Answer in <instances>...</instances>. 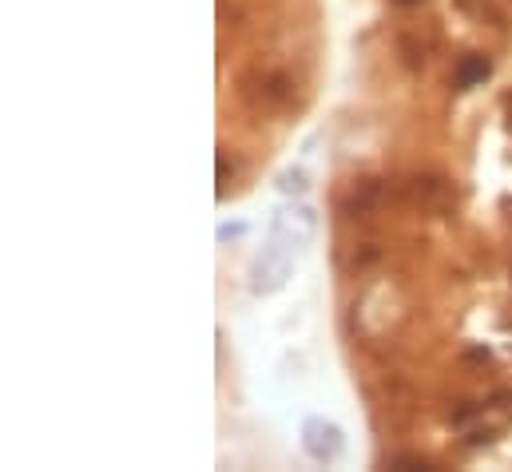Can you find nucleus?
Here are the masks:
<instances>
[{
	"mask_svg": "<svg viewBox=\"0 0 512 472\" xmlns=\"http://www.w3.org/2000/svg\"><path fill=\"white\" fill-rule=\"evenodd\" d=\"M239 96H243V104L251 112H262V116L290 112L294 108V80L286 72H278V68H251L239 80Z\"/></svg>",
	"mask_w": 512,
	"mask_h": 472,
	"instance_id": "nucleus-1",
	"label": "nucleus"
},
{
	"mask_svg": "<svg viewBox=\"0 0 512 472\" xmlns=\"http://www.w3.org/2000/svg\"><path fill=\"white\" fill-rule=\"evenodd\" d=\"M393 203L413 207V211H425V215H445L457 203V191H453V183L445 175L417 171L405 183H393Z\"/></svg>",
	"mask_w": 512,
	"mask_h": 472,
	"instance_id": "nucleus-2",
	"label": "nucleus"
},
{
	"mask_svg": "<svg viewBox=\"0 0 512 472\" xmlns=\"http://www.w3.org/2000/svg\"><path fill=\"white\" fill-rule=\"evenodd\" d=\"M385 203H393V187L382 179H354L342 195H338V215L358 223V219H374Z\"/></svg>",
	"mask_w": 512,
	"mask_h": 472,
	"instance_id": "nucleus-3",
	"label": "nucleus"
},
{
	"mask_svg": "<svg viewBox=\"0 0 512 472\" xmlns=\"http://www.w3.org/2000/svg\"><path fill=\"white\" fill-rule=\"evenodd\" d=\"M302 449H306L314 461L330 465V461H338V457H342L346 441H342V429H338L334 421L314 417V421H306V429H302Z\"/></svg>",
	"mask_w": 512,
	"mask_h": 472,
	"instance_id": "nucleus-4",
	"label": "nucleus"
},
{
	"mask_svg": "<svg viewBox=\"0 0 512 472\" xmlns=\"http://www.w3.org/2000/svg\"><path fill=\"white\" fill-rule=\"evenodd\" d=\"M489 72H493L489 56H481V52H469V56L457 64V88H473V84H481Z\"/></svg>",
	"mask_w": 512,
	"mask_h": 472,
	"instance_id": "nucleus-5",
	"label": "nucleus"
},
{
	"mask_svg": "<svg viewBox=\"0 0 512 472\" xmlns=\"http://www.w3.org/2000/svg\"><path fill=\"white\" fill-rule=\"evenodd\" d=\"M397 60H401L409 72H421V68H425V44L413 40V36H397Z\"/></svg>",
	"mask_w": 512,
	"mask_h": 472,
	"instance_id": "nucleus-6",
	"label": "nucleus"
},
{
	"mask_svg": "<svg viewBox=\"0 0 512 472\" xmlns=\"http://www.w3.org/2000/svg\"><path fill=\"white\" fill-rule=\"evenodd\" d=\"M382 258V250L374 246V242H362V250H354V258H350V266L354 270H366V266H374Z\"/></svg>",
	"mask_w": 512,
	"mask_h": 472,
	"instance_id": "nucleus-7",
	"label": "nucleus"
},
{
	"mask_svg": "<svg viewBox=\"0 0 512 472\" xmlns=\"http://www.w3.org/2000/svg\"><path fill=\"white\" fill-rule=\"evenodd\" d=\"M385 465L389 469H433L425 457H417V453H401V457H385Z\"/></svg>",
	"mask_w": 512,
	"mask_h": 472,
	"instance_id": "nucleus-8",
	"label": "nucleus"
},
{
	"mask_svg": "<svg viewBox=\"0 0 512 472\" xmlns=\"http://www.w3.org/2000/svg\"><path fill=\"white\" fill-rule=\"evenodd\" d=\"M227 179H235V167L227 159V147L219 151V195H227Z\"/></svg>",
	"mask_w": 512,
	"mask_h": 472,
	"instance_id": "nucleus-9",
	"label": "nucleus"
},
{
	"mask_svg": "<svg viewBox=\"0 0 512 472\" xmlns=\"http://www.w3.org/2000/svg\"><path fill=\"white\" fill-rule=\"evenodd\" d=\"M282 191H302V175H282Z\"/></svg>",
	"mask_w": 512,
	"mask_h": 472,
	"instance_id": "nucleus-10",
	"label": "nucleus"
},
{
	"mask_svg": "<svg viewBox=\"0 0 512 472\" xmlns=\"http://www.w3.org/2000/svg\"><path fill=\"white\" fill-rule=\"evenodd\" d=\"M393 4H401V8H409V4H425V0H393Z\"/></svg>",
	"mask_w": 512,
	"mask_h": 472,
	"instance_id": "nucleus-11",
	"label": "nucleus"
}]
</instances>
